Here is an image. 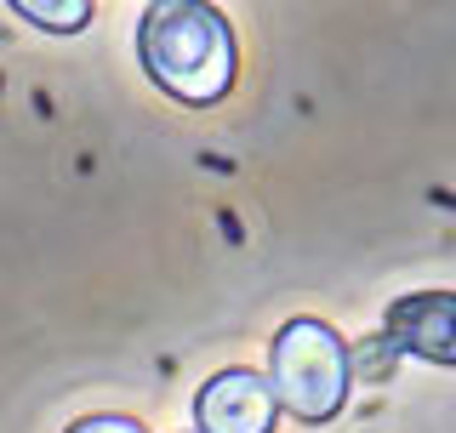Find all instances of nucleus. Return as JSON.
<instances>
[{
    "label": "nucleus",
    "mask_w": 456,
    "mask_h": 433,
    "mask_svg": "<svg viewBox=\"0 0 456 433\" xmlns=\"http://www.w3.org/2000/svg\"><path fill=\"white\" fill-rule=\"evenodd\" d=\"M137 57L166 97L211 109L234 86V29L211 0H154L137 23Z\"/></svg>",
    "instance_id": "obj_1"
},
{
    "label": "nucleus",
    "mask_w": 456,
    "mask_h": 433,
    "mask_svg": "<svg viewBox=\"0 0 456 433\" xmlns=\"http://www.w3.org/2000/svg\"><path fill=\"white\" fill-rule=\"evenodd\" d=\"M354 359L325 320H291L268 354V388L297 422H331L348 405Z\"/></svg>",
    "instance_id": "obj_2"
},
{
    "label": "nucleus",
    "mask_w": 456,
    "mask_h": 433,
    "mask_svg": "<svg viewBox=\"0 0 456 433\" xmlns=\"http://www.w3.org/2000/svg\"><path fill=\"white\" fill-rule=\"evenodd\" d=\"M274 411H280V399L268 388V377H256L246 365L217 371L194 399L200 433H274Z\"/></svg>",
    "instance_id": "obj_3"
},
{
    "label": "nucleus",
    "mask_w": 456,
    "mask_h": 433,
    "mask_svg": "<svg viewBox=\"0 0 456 433\" xmlns=\"http://www.w3.org/2000/svg\"><path fill=\"white\" fill-rule=\"evenodd\" d=\"M382 342L394 354H417L434 365H456V291H411L382 320Z\"/></svg>",
    "instance_id": "obj_4"
},
{
    "label": "nucleus",
    "mask_w": 456,
    "mask_h": 433,
    "mask_svg": "<svg viewBox=\"0 0 456 433\" xmlns=\"http://www.w3.org/2000/svg\"><path fill=\"white\" fill-rule=\"evenodd\" d=\"M12 12H23L35 29H52V35H80L92 23V0H12Z\"/></svg>",
    "instance_id": "obj_5"
},
{
    "label": "nucleus",
    "mask_w": 456,
    "mask_h": 433,
    "mask_svg": "<svg viewBox=\"0 0 456 433\" xmlns=\"http://www.w3.org/2000/svg\"><path fill=\"white\" fill-rule=\"evenodd\" d=\"M69 433H149V428L132 422V416H86V422H75Z\"/></svg>",
    "instance_id": "obj_6"
}]
</instances>
